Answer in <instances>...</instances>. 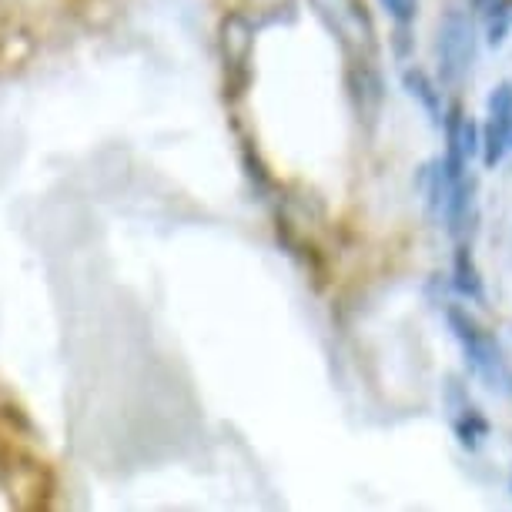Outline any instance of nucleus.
<instances>
[{"label":"nucleus","mask_w":512,"mask_h":512,"mask_svg":"<svg viewBox=\"0 0 512 512\" xmlns=\"http://www.w3.org/2000/svg\"><path fill=\"white\" fill-rule=\"evenodd\" d=\"M452 288L476 305L486 302V285H482V272H479L476 258H472L469 245H459L456 255H452Z\"/></svg>","instance_id":"nucleus-6"},{"label":"nucleus","mask_w":512,"mask_h":512,"mask_svg":"<svg viewBox=\"0 0 512 512\" xmlns=\"http://www.w3.org/2000/svg\"><path fill=\"white\" fill-rule=\"evenodd\" d=\"M509 151H512V131H509Z\"/></svg>","instance_id":"nucleus-12"},{"label":"nucleus","mask_w":512,"mask_h":512,"mask_svg":"<svg viewBox=\"0 0 512 512\" xmlns=\"http://www.w3.org/2000/svg\"><path fill=\"white\" fill-rule=\"evenodd\" d=\"M482 17H486V41L499 47L512 31V0H496L482 11Z\"/></svg>","instance_id":"nucleus-9"},{"label":"nucleus","mask_w":512,"mask_h":512,"mask_svg":"<svg viewBox=\"0 0 512 512\" xmlns=\"http://www.w3.org/2000/svg\"><path fill=\"white\" fill-rule=\"evenodd\" d=\"M509 131H512V84L502 81L489 91L486 101V124L479 128V151L486 168L506 158L509 151Z\"/></svg>","instance_id":"nucleus-4"},{"label":"nucleus","mask_w":512,"mask_h":512,"mask_svg":"<svg viewBox=\"0 0 512 512\" xmlns=\"http://www.w3.org/2000/svg\"><path fill=\"white\" fill-rule=\"evenodd\" d=\"M379 4L399 27H409L415 21V14H419V0H379Z\"/></svg>","instance_id":"nucleus-10"},{"label":"nucleus","mask_w":512,"mask_h":512,"mask_svg":"<svg viewBox=\"0 0 512 512\" xmlns=\"http://www.w3.org/2000/svg\"><path fill=\"white\" fill-rule=\"evenodd\" d=\"M436 51H439V77L442 84L456 88L462 84L476 64V24L466 11H446L439 21V41H436Z\"/></svg>","instance_id":"nucleus-3"},{"label":"nucleus","mask_w":512,"mask_h":512,"mask_svg":"<svg viewBox=\"0 0 512 512\" xmlns=\"http://www.w3.org/2000/svg\"><path fill=\"white\" fill-rule=\"evenodd\" d=\"M318 21L335 34L338 47L345 51L352 67H372L379 54L375 24L362 0H312Z\"/></svg>","instance_id":"nucleus-2"},{"label":"nucleus","mask_w":512,"mask_h":512,"mask_svg":"<svg viewBox=\"0 0 512 512\" xmlns=\"http://www.w3.org/2000/svg\"><path fill=\"white\" fill-rule=\"evenodd\" d=\"M446 322L452 328V335H456V342L462 345L469 372L476 375V379H482L486 389L509 395L512 392V369L499 349L496 335H492L489 328H482L479 318L462 305L446 308Z\"/></svg>","instance_id":"nucleus-1"},{"label":"nucleus","mask_w":512,"mask_h":512,"mask_svg":"<svg viewBox=\"0 0 512 512\" xmlns=\"http://www.w3.org/2000/svg\"><path fill=\"white\" fill-rule=\"evenodd\" d=\"M402 84H405V91H409L412 98L425 108V114H429V121L439 128V124H442V114H446V111H442V91H439V84L432 81V77L425 74V71H419V67H409V71L402 74Z\"/></svg>","instance_id":"nucleus-8"},{"label":"nucleus","mask_w":512,"mask_h":512,"mask_svg":"<svg viewBox=\"0 0 512 512\" xmlns=\"http://www.w3.org/2000/svg\"><path fill=\"white\" fill-rule=\"evenodd\" d=\"M442 131H446V154H442V168H446L449 181H459L469 171L472 158L479 154V124L466 118L462 104H452V108L442 114Z\"/></svg>","instance_id":"nucleus-5"},{"label":"nucleus","mask_w":512,"mask_h":512,"mask_svg":"<svg viewBox=\"0 0 512 512\" xmlns=\"http://www.w3.org/2000/svg\"><path fill=\"white\" fill-rule=\"evenodd\" d=\"M489 4H496V0H472V7H476V11H479V14H482V11H486V7H489Z\"/></svg>","instance_id":"nucleus-11"},{"label":"nucleus","mask_w":512,"mask_h":512,"mask_svg":"<svg viewBox=\"0 0 512 512\" xmlns=\"http://www.w3.org/2000/svg\"><path fill=\"white\" fill-rule=\"evenodd\" d=\"M452 432H456V439H459L462 449L476 452L482 442L489 439L492 425H489V419L472 402H459L456 405V415H452Z\"/></svg>","instance_id":"nucleus-7"}]
</instances>
